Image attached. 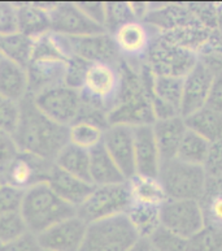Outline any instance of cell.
<instances>
[{
  "instance_id": "obj_6",
  "label": "cell",
  "mask_w": 222,
  "mask_h": 251,
  "mask_svg": "<svg viewBox=\"0 0 222 251\" xmlns=\"http://www.w3.org/2000/svg\"><path fill=\"white\" fill-rule=\"evenodd\" d=\"M53 35L67 60L75 56L90 64H110L118 67L122 63L116 43L110 33L83 37H64L55 33Z\"/></svg>"
},
{
  "instance_id": "obj_20",
  "label": "cell",
  "mask_w": 222,
  "mask_h": 251,
  "mask_svg": "<svg viewBox=\"0 0 222 251\" xmlns=\"http://www.w3.org/2000/svg\"><path fill=\"white\" fill-rule=\"evenodd\" d=\"M135 173L142 176L157 177L161 159L155 139L152 125L133 127Z\"/></svg>"
},
{
  "instance_id": "obj_23",
  "label": "cell",
  "mask_w": 222,
  "mask_h": 251,
  "mask_svg": "<svg viewBox=\"0 0 222 251\" xmlns=\"http://www.w3.org/2000/svg\"><path fill=\"white\" fill-rule=\"evenodd\" d=\"M47 184L56 193L57 197H60L64 202L73 206L74 208H77L79 204H82L95 188V185L89 181L72 176V175L61 171L60 168H57L56 165L53 167Z\"/></svg>"
},
{
  "instance_id": "obj_11",
  "label": "cell",
  "mask_w": 222,
  "mask_h": 251,
  "mask_svg": "<svg viewBox=\"0 0 222 251\" xmlns=\"http://www.w3.org/2000/svg\"><path fill=\"white\" fill-rule=\"evenodd\" d=\"M156 121L151 91L136 90L122 93L117 104L108 112V125H124L136 127L154 125Z\"/></svg>"
},
{
  "instance_id": "obj_56",
  "label": "cell",
  "mask_w": 222,
  "mask_h": 251,
  "mask_svg": "<svg viewBox=\"0 0 222 251\" xmlns=\"http://www.w3.org/2000/svg\"><path fill=\"white\" fill-rule=\"evenodd\" d=\"M0 186H1V182H0Z\"/></svg>"
},
{
  "instance_id": "obj_19",
  "label": "cell",
  "mask_w": 222,
  "mask_h": 251,
  "mask_svg": "<svg viewBox=\"0 0 222 251\" xmlns=\"http://www.w3.org/2000/svg\"><path fill=\"white\" fill-rule=\"evenodd\" d=\"M67 60L64 59H31L26 67L29 95L64 85Z\"/></svg>"
},
{
  "instance_id": "obj_1",
  "label": "cell",
  "mask_w": 222,
  "mask_h": 251,
  "mask_svg": "<svg viewBox=\"0 0 222 251\" xmlns=\"http://www.w3.org/2000/svg\"><path fill=\"white\" fill-rule=\"evenodd\" d=\"M19 126L12 135L19 151L34 154L48 160H55L61 149L69 143V126H63L37 108L34 100L27 95L21 103Z\"/></svg>"
},
{
  "instance_id": "obj_15",
  "label": "cell",
  "mask_w": 222,
  "mask_h": 251,
  "mask_svg": "<svg viewBox=\"0 0 222 251\" xmlns=\"http://www.w3.org/2000/svg\"><path fill=\"white\" fill-rule=\"evenodd\" d=\"M86 229V223L73 216L49 226L37 234V238L44 251H79Z\"/></svg>"
},
{
  "instance_id": "obj_29",
  "label": "cell",
  "mask_w": 222,
  "mask_h": 251,
  "mask_svg": "<svg viewBox=\"0 0 222 251\" xmlns=\"http://www.w3.org/2000/svg\"><path fill=\"white\" fill-rule=\"evenodd\" d=\"M125 215L139 238L148 240L161 226V207L129 203Z\"/></svg>"
},
{
  "instance_id": "obj_28",
  "label": "cell",
  "mask_w": 222,
  "mask_h": 251,
  "mask_svg": "<svg viewBox=\"0 0 222 251\" xmlns=\"http://www.w3.org/2000/svg\"><path fill=\"white\" fill-rule=\"evenodd\" d=\"M186 127L194 131L208 142H219L222 139V113L203 107L187 117H183Z\"/></svg>"
},
{
  "instance_id": "obj_46",
  "label": "cell",
  "mask_w": 222,
  "mask_h": 251,
  "mask_svg": "<svg viewBox=\"0 0 222 251\" xmlns=\"http://www.w3.org/2000/svg\"><path fill=\"white\" fill-rule=\"evenodd\" d=\"M204 169L208 177L222 180V139L212 145Z\"/></svg>"
},
{
  "instance_id": "obj_51",
  "label": "cell",
  "mask_w": 222,
  "mask_h": 251,
  "mask_svg": "<svg viewBox=\"0 0 222 251\" xmlns=\"http://www.w3.org/2000/svg\"><path fill=\"white\" fill-rule=\"evenodd\" d=\"M151 250H152V248H151L150 241L146 240V238H139V240L136 241L135 244L133 245L132 248L126 251H151Z\"/></svg>"
},
{
  "instance_id": "obj_13",
  "label": "cell",
  "mask_w": 222,
  "mask_h": 251,
  "mask_svg": "<svg viewBox=\"0 0 222 251\" xmlns=\"http://www.w3.org/2000/svg\"><path fill=\"white\" fill-rule=\"evenodd\" d=\"M161 226L190 240L205 226L199 201L168 199L161 207Z\"/></svg>"
},
{
  "instance_id": "obj_49",
  "label": "cell",
  "mask_w": 222,
  "mask_h": 251,
  "mask_svg": "<svg viewBox=\"0 0 222 251\" xmlns=\"http://www.w3.org/2000/svg\"><path fill=\"white\" fill-rule=\"evenodd\" d=\"M205 107L222 113V75H216L209 89Z\"/></svg>"
},
{
  "instance_id": "obj_8",
  "label": "cell",
  "mask_w": 222,
  "mask_h": 251,
  "mask_svg": "<svg viewBox=\"0 0 222 251\" xmlns=\"http://www.w3.org/2000/svg\"><path fill=\"white\" fill-rule=\"evenodd\" d=\"M130 203L126 182L95 186L86 201L75 208V216L91 224L113 216L124 215Z\"/></svg>"
},
{
  "instance_id": "obj_27",
  "label": "cell",
  "mask_w": 222,
  "mask_h": 251,
  "mask_svg": "<svg viewBox=\"0 0 222 251\" xmlns=\"http://www.w3.org/2000/svg\"><path fill=\"white\" fill-rule=\"evenodd\" d=\"M90 181L95 186L126 182V178L107 152L103 143L90 150Z\"/></svg>"
},
{
  "instance_id": "obj_48",
  "label": "cell",
  "mask_w": 222,
  "mask_h": 251,
  "mask_svg": "<svg viewBox=\"0 0 222 251\" xmlns=\"http://www.w3.org/2000/svg\"><path fill=\"white\" fill-rule=\"evenodd\" d=\"M0 251H42L35 234L27 232L17 240L1 246Z\"/></svg>"
},
{
  "instance_id": "obj_30",
  "label": "cell",
  "mask_w": 222,
  "mask_h": 251,
  "mask_svg": "<svg viewBox=\"0 0 222 251\" xmlns=\"http://www.w3.org/2000/svg\"><path fill=\"white\" fill-rule=\"evenodd\" d=\"M55 165L61 171L69 173L81 180L90 181V151L83 150L68 143L61 149L53 160Z\"/></svg>"
},
{
  "instance_id": "obj_41",
  "label": "cell",
  "mask_w": 222,
  "mask_h": 251,
  "mask_svg": "<svg viewBox=\"0 0 222 251\" xmlns=\"http://www.w3.org/2000/svg\"><path fill=\"white\" fill-rule=\"evenodd\" d=\"M21 117V105L19 101L11 100L0 95V131L13 135L19 126Z\"/></svg>"
},
{
  "instance_id": "obj_10",
  "label": "cell",
  "mask_w": 222,
  "mask_h": 251,
  "mask_svg": "<svg viewBox=\"0 0 222 251\" xmlns=\"http://www.w3.org/2000/svg\"><path fill=\"white\" fill-rule=\"evenodd\" d=\"M31 98L45 117L63 126H70L74 123L82 104L79 91L65 85L42 91Z\"/></svg>"
},
{
  "instance_id": "obj_21",
  "label": "cell",
  "mask_w": 222,
  "mask_h": 251,
  "mask_svg": "<svg viewBox=\"0 0 222 251\" xmlns=\"http://www.w3.org/2000/svg\"><path fill=\"white\" fill-rule=\"evenodd\" d=\"M143 23L156 29L158 33H162L195 25L199 21L186 4H162L151 5V11L144 17Z\"/></svg>"
},
{
  "instance_id": "obj_5",
  "label": "cell",
  "mask_w": 222,
  "mask_h": 251,
  "mask_svg": "<svg viewBox=\"0 0 222 251\" xmlns=\"http://www.w3.org/2000/svg\"><path fill=\"white\" fill-rule=\"evenodd\" d=\"M120 90V65L90 64L79 94L82 103L98 107L108 113L116 105Z\"/></svg>"
},
{
  "instance_id": "obj_43",
  "label": "cell",
  "mask_w": 222,
  "mask_h": 251,
  "mask_svg": "<svg viewBox=\"0 0 222 251\" xmlns=\"http://www.w3.org/2000/svg\"><path fill=\"white\" fill-rule=\"evenodd\" d=\"M23 191L1 184L0 186V218L13 214V212H20Z\"/></svg>"
},
{
  "instance_id": "obj_7",
  "label": "cell",
  "mask_w": 222,
  "mask_h": 251,
  "mask_svg": "<svg viewBox=\"0 0 222 251\" xmlns=\"http://www.w3.org/2000/svg\"><path fill=\"white\" fill-rule=\"evenodd\" d=\"M198 61L196 53L164 41L157 33L148 50L144 63L156 77L185 78Z\"/></svg>"
},
{
  "instance_id": "obj_16",
  "label": "cell",
  "mask_w": 222,
  "mask_h": 251,
  "mask_svg": "<svg viewBox=\"0 0 222 251\" xmlns=\"http://www.w3.org/2000/svg\"><path fill=\"white\" fill-rule=\"evenodd\" d=\"M102 143L126 180L135 175L133 127L111 125L104 130Z\"/></svg>"
},
{
  "instance_id": "obj_42",
  "label": "cell",
  "mask_w": 222,
  "mask_h": 251,
  "mask_svg": "<svg viewBox=\"0 0 222 251\" xmlns=\"http://www.w3.org/2000/svg\"><path fill=\"white\" fill-rule=\"evenodd\" d=\"M89 67H90V63H87L79 57H69L67 60V69H65V86L74 89V90H81Z\"/></svg>"
},
{
  "instance_id": "obj_38",
  "label": "cell",
  "mask_w": 222,
  "mask_h": 251,
  "mask_svg": "<svg viewBox=\"0 0 222 251\" xmlns=\"http://www.w3.org/2000/svg\"><path fill=\"white\" fill-rule=\"evenodd\" d=\"M186 251H222V228L204 226L187 240Z\"/></svg>"
},
{
  "instance_id": "obj_3",
  "label": "cell",
  "mask_w": 222,
  "mask_h": 251,
  "mask_svg": "<svg viewBox=\"0 0 222 251\" xmlns=\"http://www.w3.org/2000/svg\"><path fill=\"white\" fill-rule=\"evenodd\" d=\"M157 178L168 199L199 201L208 176L201 165L188 164L178 159H172L162 161Z\"/></svg>"
},
{
  "instance_id": "obj_55",
  "label": "cell",
  "mask_w": 222,
  "mask_h": 251,
  "mask_svg": "<svg viewBox=\"0 0 222 251\" xmlns=\"http://www.w3.org/2000/svg\"><path fill=\"white\" fill-rule=\"evenodd\" d=\"M151 251H156V250H154V249H152V250H151Z\"/></svg>"
},
{
  "instance_id": "obj_33",
  "label": "cell",
  "mask_w": 222,
  "mask_h": 251,
  "mask_svg": "<svg viewBox=\"0 0 222 251\" xmlns=\"http://www.w3.org/2000/svg\"><path fill=\"white\" fill-rule=\"evenodd\" d=\"M211 147L212 145L208 142L207 139H204L199 134H196V133L187 129L183 138H182L176 159L185 161L188 164L204 167L208 156H209Z\"/></svg>"
},
{
  "instance_id": "obj_2",
  "label": "cell",
  "mask_w": 222,
  "mask_h": 251,
  "mask_svg": "<svg viewBox=\"0 0 222 251\" xmlns=\"http://www.w3.org/2000/svg\"><path fill=\"white\" fill-rule=\"evenodd\" d=\"M20 212L27 230L35 236L60 221L75 216L74 207L57 197L47 182L23 191Z\"/></svg>"
},
{
  "instance_id": "obj_31",
  "label": "cell",
  "mask_w": 222,
  "mask_h": 251,
  "mask_svg": "<svg viewBox=\"0 0 222 251\" xmlns=\"http://www.w3.org/2000/svg\"><path fill=\"white\" fill-rule=\"evenodd\" d=\"M199 204L203 212L204 224L222 228V180L208 177Z\"/></svg>"
},
{
  "instance_id": "obj_32",
  "label": "cell",
  "mask_w": 222,
  "mask_h": 251,
  "mask_svg": "<svg viewBox=\"0 0 222 251\" xmlns=\"http://www.w3.org/2000/svg\"><path fill=\"white\" fill-rule=\"evenodd\" d=\"M211 29L203 26L201 24H195L190 26H183L174 30L158 33V37L172 45L179 46L182 49L188 50L194 53L199 52V50L208 41L212 34Z\"/></svg>"
},
{
  "instance_id": "obj_4",
  "label": "cell",
  "mask_w": 222,
  "mask_h": 251,
  "mask_svg": "<svg viewBox=\"0 0 222 251\" xmlns=\"http://www.w3.org/2000/svg\"><path fill=\"white\" fill-rule=\"evenodd\" d=\"M139 240L126 215L87 224L79 251H126Z\"/></svg>"
},
{
  "instance_id": "obj_18",
  "label": "cell",
  "mask_w": 222,
  "mask_h": 251,
  "mask_svg": "<svg viewBox=\"0 0 222 251\" xmlns=\"http://www.w3.org/2000/svg\"><path fill=\"white\" fill-rule=\"evenodd\" d=\"M215 78V73L203 63L198 61L185 78L182 90L181 116L187 117L205 107L209 89Z\"/></svg>"
},
{
  "instance_id": "obj_9",
  "label": "cell",
  "mask_w": 222,
  "mask_h": 251,
  "mask_svg": "<svg viewBox=\"0 0 222 251\" xmlns=\"http://www.w3.org/2000/svg\"><path fill=\"white\" fill-rule=\"evenodd\" d=\"M53 167L55 163L52 160L19 151L7 171L0 177V182L26 191L35 185L48 182Z\"/></svg>"
},
{
  "instance_id": "obj_37",
  "label": "cell",
  "mask_w": 222,
  "mask_h": 251,
  "mask_svg": "<svg viewBox=\"0 0 222 251\" xmlns=\"http://www.w3.org/2000/svg\"><path fill=\"white\" fill-rule=\"evenodd\" d=\"M138 21L130 3H106V21L104 29L112 35L117 29L126 24Z\"/></svg>"
},
{
  "instance_id": "obj_17",
  "label": "cell",
  "mask_w": 222,
  "mask_h": 251,
  "mask_svg": "<svg viewBox=\"0 0 222 251\" xmlns=\"http://www.w3.org/2000/svg\"><path fill=\"white\" fill-rule=\"evenodd\" d=\"M183 78L156 77L152 79L151 103L156 120L181 116Z\"/></svg>"
},
{
  "instance_id": "obj_54",
  "label": "cell",
  "mask_w": 222,
  "mask_h": 251,
  "mask_svg": "<svg viewBox=\"0 0 222 251\" xmlns=\"http://www.w3.org/2000/svg\"><path fill=\"white\" fill-rule=\"evenodd\" d=\"M1 246H3V245H1V244H0V249H1Z\"/></svg>"
},
{
  "instance_id": "obj_53",
  "label": "cell",
  "mask_w": 222,
  "mask_h": 251,
  "mask_svg": "<svg viewBox=\"0 0 222 251\" xmlns=\"http://www.w3.org/2000/svg\"><path fill=\"white\" fill-rule=\"evenodd\" d=\"M1 59H3V56H1V55H0V60H1Z\"/></svg>"
},
{
  "instance_id": "obj_45",
  "label": "cell",
  "mask_w": 222,
  "mask_h": 251,
  "mask_svg": "<svg viewBox=\"0 0 222 251\" xmlns=\"http://www.w3.org/2000/svg\"><path fill=\"white\" fill-rule=\"evenodd\" d=\"M17 31V4L0 3V34L9 35Z\"/></svg>"
},
{
  "instance_id": "obj_39",
  "label": "cell",
  "mask_w": 222,
  "mask_h": 251,
  "mask_svg": "<svg viewBox=\"0 0 222 251\" xmlns=\"http://www.w3.org/2000/svg\"><path fill=\"white\" fill-rule=\"evenodd\" d=\"M151 248L156 251H186L187 240L174 234L168 229L160 228L148 238Z\"/></svg>"
},
{
  "instance_id": "obj_47",
  "label": "cell",
  "mask_w": 222,
  "mask_h": 251,
  "mask_svg": "<svg viewBox=\"0 0 222 251\" xmlns=\"http://www.w3.org/2000/svg\"><path fill=\"white\" fill-rule=\"evenodd\" d=\"M19 152V149L15 145V141L11 135L0 131V177L11 164V161Z\"/></svg>"
},
{
  "instance_id": "obj_50",
  "label": "cell",
  "mask_w": 222,
  "mask_h": 251,
  "mask_svg": "<svg viewBox=\"0 0 222 251\" xmlns=\"http://www.w3.org/2000/svg\"><path fill=\"white\" fill-rule=\"evenodd\" d=\"M79 9L94 23L104 27L106 21V3H77Z\"/></svg>"
},
{
  "instance_id": "obj_24",
  "label": "cell",
  "mask_w": 222,
  "mask_h": 251,
  "mask_svg": "<svg viewBox=\"0 0 222 251\" xmlns=\"http://www.w3.org/2000/svg\"><path fill=\"white\" fill-rule=\"evenodd\" d=\"M51 4H17V31L30 39L51 33Z\"/></svg>"
},
{
  "instance_id": "obj_52",
  "label": "cell",
  "mask_w": 222,
  "mask_h": 251,
  "mask_svg": "<svg viewBox=\"0 0 222 251\" xmlns=\"http://www.w3.org/2000/svg\"><path fill=\"white\" fill-rule=\"evenodd\" d=\"M222 34V3L217 4V29Z\"/></svg>"
},
{
  "instance_id": "obj_36",
  "label": "cell",
  "mask_w": 222,
  "mask_h": 251,
  "mask_svg": "<svg viewBox=\"0 0 222 251\" xmlns=\"http://www.w3.org/2000/svg\"><path fill=\"white\" fill-rule=\"evenodd\" d=\"M198 60L207 65L213 73L222 75V34L219 30H213L211 37L196 53Z\"/></svg>"
},
{
  "instance_id": "obj_14",
  "label": "cell",
  "mask_w": 222,
  "mask_h": 251,
  "mask_svg": "<svg viewBox=\"0 0 222 251\" xmlns=\"http://www.w3.org/2000/svg\"><path fill=\"white\" fill-rule=\"evenodd\" d=\"M51 33L64 37H83L107 33L106 29L94 23L83 13L77 3H53L49 8Z\"/></svg>"
},
{
  "instance_id": "obj_57",
  "label": "cell",
  "mask_w": 222,
  "mask_h": 251,
  "mask_svg": "<svg viewBox=\"0 0 222 251\" xmlns=\"http://www.w3.org/2000/svg\"><path fill=\"white\" fill-rule=\"evenodd\" d=\"M42 251H44V250H42Z\"/></svg>"
},
{
  "instance_id": "obj_44",
  "label": "cell",
  "mask_w": 222,
  "mask_h": 251,
  "mask_svg": "<svg viewBox=\"0 0 222 251\" xmlns=\"http://www.w3.org/2000/svg\"><path fill=\"white\" fill-rule=\"evenodd\" d=\"M188 9L203 26L216 30L217 29V4L213 3H187Z\"/></svg>"
},
{
  "instance_id": "obj_35",
  "label": "cell",
  "mask_w": 222,
  "mask_h": 251,
  "mask_svg": "<svg viewBox=\"0 0 222 251\" xmlns=\"http://www.w3.org/2000/svg\"><path fill=\"white\" fill-rule=\"evenodd\" d=\"M104 129L86 121H75L69 126V143L90 151L102 145Z\"/></svg>"
},
{
  "instance_id": "obj_22",
  "label": "cell",
  "mask_w": 222,
  "mask_h": 251,
  "mask_svg": "<svg viewBox=\"0 0 222 251\" xmlns=\"http://www.w3.org/2000/svg\"><path fill=\"white\" fill-rule=\"evenodd\" d=\"M152 129L161 163L176 159L182 138L187 130L183 117L176 116L165 120H156Z\"/></svg>"
},
{
  "instance_id": "obj_12",
  "label": "cell",
  "mask_w": 222,
  "mask_h": 251,
  "mask_svg": "<svg viewBox=\"0 0 222 251\" xmlns=\"http://www.w3.org/2000/svg\"><path fill=\"white\" fill-rule=\"evenodd\" d=\"M156 34H152V27L143 21H133L117 29L112 37L121 59L130 67L139 69L146 61Z\"/></svg>"
},
{
  "instance_id": "obj_25",
  "label": "cell",
  "mask_w": 222,
  "mask_h": 251,
  "mask_svg": "<svg viewBox=\"0 0 222 251\" xmlns=\"http://www.w3.org/2000/svg\"><path fill=\"white\" fill-rule=\"evenodd\" d=\"M0 95L19 103L29 95L26 68L5 57L0 60Z\"/></svg>"
},
{
  "instance_id": "obj_26",
  "label": "cell",
  "mask_w": 222,
  "mask_h": 251,
  "mask_svg": "<svg viewBox=\"0 0 222 251\" xmlns=\"http://www.w3.org/2000/svg\"><path fill=\"white\" fill-rule=\"evenodd\" d=\"M130 203L162 207L168 201L165 190L157 177L134 175L126 180Z\"/></svg>"
},
{
  "instance_id": "obj_40",
  "label": "cell",
  "mask_w": 222,
  "mask_h": 251,
  "mask_svg": "<svg viewBox=\"0 0 222 251\" xmlns=\"http://www.w3.org/2000/svg\"><path fill=\"white\" fill-rule=\"evenodd\" d=\"M27 232L29 230L25 220L21 216V212H13L0 218V244L1 245L9 244Z\"/></svg>"
},
{
  "instance_id": "obj_34",
  "label": "cell",
  "mask_w": 222,
  "mask_h": 251,
  "mask_svg": "<svg viewBox=\"0 0 222 251\" xmlns=\"http://www.w3.org/2000/svg\"><path fill=\"white\" fill-rule=\"evenodd\" d=\"M33 39L22 34H0V55L26 68L31 57Z\"/></svg>"
}]
</instances>
